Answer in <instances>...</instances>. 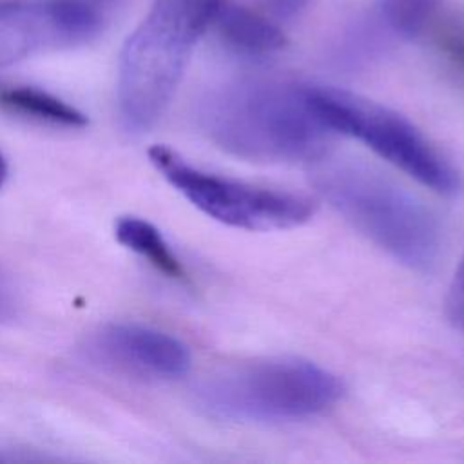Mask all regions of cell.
<instances>
[{"instance_id":"obj_7","label":"cell","mask_w":464,"mask_h":464,"mask_svg":"<svg viewBox=\"0 0 464 464\" xmlns=\"http://www.w3.org/2000/svg\"><path fill=\"white\" fill-rule=\"evenodd\" d=\"M100 27L102 13L87 0H0V69L80 45Z\"/></svg>"},{"instance_id":"obj_8","label":"cell","mask_w":464,"mask_h":464,"mask_svg":"<svg viewBox=\"0 0 464 464\" xmlns=\"http://www.w3.org/2000/svg\"><path fill=\"white\" fill-rule=\"evenodd\" d=\"M85 350L92 361L140 377L176 379L190 368V352L178 337L136 323L102 326Z\"/></svg>"},{"instance_id":"obj_5","label":"cell","mask_w":464,"mask_h":464,"mask_svg":"<svg viewBox=\"0 0 464 464\" xmlns=\"http://www.w3.org/2000/svg\"><path fill=\"white\" fill-rule=\"evenodd\" d=\"M308 94L332 132L362 141L388 163L439 194H453L459 188L455 169L402 114L328 85H308Z\"/></svg>"},{"instance_id":"obj_15","label":"cell","mask_w":464,"mask_h":464,"mask_svg":"<svg viewBox=\"0 0 464 464\" xmlns=\"http://www.w3.org/2000/svg\"><path fill=\"white\" fill-rule=\"evenodd\" d=\"M16 314V297L13 286L0 274V323L11 319Z\"/></svg>"},{"instance_id":"obj_17","label":"cell","mask_w":464,"mask_h":464,"mask_svg":"<svg viewBox=\"0 0 464 464\" xmlns=\"http://www.w3.org/2000/svg\"><path fill=\"white\" fill-rule=\"evenodd\" d=\"M5 178H7V163H5L4 154L0 152V188H2V185L5 181Z\"/></svg>"},{"instance_id":"obj_9","label":"cell","mask_w":464,"mask_h":464,"mask_svg":"<svg viewBox=\"0 0 464 464\" xmlns=\"http://www.w3.org/2000/svg\"><path fill=\"white\" fill-rule=\"evenodd\" d=\"M214 25L230 47L246 54H272L286 45L285 33L272 20L243 5L227 4Z\"/></svg>"},{"instance_id":"obj_2","label":"cell","mask_w":464,"mask_h":464,"mask_svg":"<svg viewBox=\"0 0 464 464\" xmlns=\"http://www.w3.org/2000/svg\"><path fill=\"white\" fill-rule=\"evenodd\" d=\"M199 125L219 149L252 161H312L334 134L315 111L308 85L274 82L212 94L199 109Z\"/></svg>"},{"instance_id":"obj_14","label":"cell","mask_w":464,"mask_h":464,"mask_svg":"<svg viewBox=\"0 0 464 464\" xmlns=\"http://www.w3.org/2000/svg\"><path fill=\"white\" fill-rule=\"evenodd\" d=\"M437 29V40L442 47V51H446L455 62L464 65V27L459 25H433Z\"/></svg>"},{"instance_id":"obj_6","label":"cell","mask_w":464,"mask_h":464,"mask_svg":"<svg viewBox=\"0 0 464 464\" xmlns=\"http://www.w3.org/2000/svg\"><path fill=\"white\" fill-rule=\"evenodd\" d=\"M149 160L198 210L234 228L286 230L306 223L314 214V207L303 196L201 170L165 145L150 147Z\"/></svg>"},{"instance_id":"obj_13","label":"cell","mask_w":464,"mask_h":464,"mask_svg":"<svg viewBox=\"0 0 464 464\" xmlns=\"http://www.w3.org/2000/svg\"><path fill=\"white\" fill-rule=\"evenodd\" d=\"M446 314L450 321L464 330V257L451 279L448 297H446Z\"/></svg>"},{"instance_id":"obj_10","label":"cell","mask_w":464,"mask_h":464,"mask_svg":"<svg viewBox=\"0 0 464 464\" xmlns=\"http://www.w3.org/2000/svg\"><path fill=\"white\" fill-rule=\"evenodd\" d=\"M0 107L42 123L65 129H82L87 116L58 96L27 85H0Z\"/></svg>"},{"instance_id":"obj_3","label":"cell","mask_w":464,"mask_h":464,"mask_svg":"<svg viewBox=\"0 0 464 464\" xmlns=\"http://www.w3.org/2000/svg\"><path fill=\"white\" fill-rule=\"evenodd\" d=\"M312 179L321 196L375 246L411 270L431 268L440 248L437 221L393 179L352 160L319 161Z\"/></svg>"},{"instance_id":"obj_12","label":"cell","mask_w":464,"mask_h":464,"mask_svg":"<svg viewBox=\"0 0 464 464\" xmlns=\"http://www.w3.org/2000/svg\"><path fill=\"white\" fill-rule=\"evenodd\" d=\"M442 0H381V16L401 36H417L437 24Z\"/></svg>"},{"instance_id":"obj_4","label":"cell","mask_w":464,"mask_h":464,"mask_svg":"<svg viewBox=\"0 0 464 464\" xmlns=\"http://www.w3.org/2000/svg\"><path fill=\"white\" fill-rule=\"evenodd\" d=\"M343 382L299 357H268L221 370L194 390L196 406L227 422H290L334 406Z\"/></svg>"},{"instance_id":"obj_11","label":"cell","mask_w":464,"mask_h":464,"mask_svg":"<svg viewBox=\"0 0 464 464\" xmlns=\"http://www.w3.org/2000/svg\"><path fill=\"white\" fill-rule=\"evenodd\" d=\"M116 239L147 259L156 270L165 274L170 279H185V268L178 256L172 252L170 245L163 234L147 219L136 216H123L114 225Z\"/></svg>"},{"instance_id":"obj_18","label":"cell","mask_w":464,"mask_h":464,"mask_svg":"<svg viewBox=\"0 0 464 464\" xmlns=\"http://www.w3.org/2000/svg\"><path fill=\"white\" fill-rule=\"evenodd\" d=\"M89 4H92V5H96L98 9L102 7V5H105V4H111V2H114V0H87Z\"/></svg>"},{"instance_id":"obj_1","label":"cell","mask_w":464,"mask_h":464,"mask_svg":"<svg viewBox=\"0 0 464 464\" xmlns=\"http://www.w3.org/2000/svg\"><path fill=\"white\" fill-rule=\"evenodd\" d=\"M227 0H154L127 36L116 82L118 118L125 134L150 130L169 107L187 63Z\"/></svg>"},{"instance_id":"obj_16","label":"cell","mask_w":464,"mask_h":464,"mask_svg":"<svg viewBox=\"0 0 464 464\" xmlns=\"http://www.w3.org/2000/svg\"><path fill=\"white\" fill-rule=\"evenodd\" d=\"M303 4H304V0H270V9L276 16L286 18V16L294 14Z\"/></svg>"}]
</instances>
